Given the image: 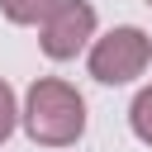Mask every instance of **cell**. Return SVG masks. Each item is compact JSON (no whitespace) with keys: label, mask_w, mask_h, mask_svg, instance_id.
Segmentation results:
<instances>
[{"label":"cell","mask_w":152,"mask_h":152,"mask_svg":"<svg viewBox=\"0 0 152 152\" xmlns=\"http://www.w3.org/2000/svg\"><path fill=\"white\" fill-rule=\"evenodd\" d=\"M24 128L33 142L43 147H71L81 133H86V100L76 95V86L57 81V76H38L28 86V100H24Z\"/></svg>","instance_id":"obj_1"},{"label":"cell","mask_w":152,"mask_h":152,"mask_svg":"<svg viewBox=\"0 0 152 152\" xmlns=\"http://www.w3.org/2000/svg\"><path fill=\"white\" fill-rule=\"evenodd\" d=\"M95 38V10L86 5V0H62L48 19H43V52L52 57V62H66V57H76L86 43Z\"/></svg>","instance_id":"obj_3"},{"label":"cell","mask_w":152,"mask_h":152,"mask_svg":"<svg viewBox=\"0 0 152 152\" xmlns=\"http://www.w3.org/2000/svg\"><path fill=\"white\" fill-rule=\"evenodd\" d=\"M152 62V43L142 28L124 24V28H109L104 38H95L90 48V76L104 81V86H124L133 76H142V66Z\"/></svg>","instance_id":"obj_2"},{"label":"cell","mask_w":152,"mask_h":152,"mask_svg":"<svg viewBox=\"0 0 152 152\" xmlns=\"http://www.w3.org/2000/svg\"><path fill=\"white\" fill-rule=\"evenodd\" d=\"M147 5H152V0H147Z\"/></svg>","instance_id":"obj_7"},{"label":"cell","mask_w":152,"mask_h":152,"mask_svg":"<svg viewBox=\"0 0 152 152\" xmlns=\"http://www.w3.org/2000/svg\"><path fill=\"white\" fill-rule=\"evenodd\" d=\"M128 124H133V133L152 147V86L138 90V100H133V109H128Z\"/></svg>","instance_id":"obj_5"},{"label":"cell","mask_w":152,"mask_h":152,"mask_svg":"<svg viewBox=\"0 0 152 152\" xmlns=\"http://www.w3.org/2000/svg\"><path fill=\"white\" fill-rule=\"evenodd\" d=\"M14 124H19V104H14V90H10V81H0V142L14 133Z\"/></svg>","instance_id":"obj_6"},{"label":"cell","mask_w":152,"mask_h":152,"mask_svg":"<svg viewBox=\"0 0 152 152\" xmlns=\"http://www.w3.org/2000/svg\"><path fill=\"white\" fill-rule=\"evenodd\" d=\"M62 0H0V14L10 24H43Z\"/></svg>","instance_id":"obj_4"}]
</instances>
